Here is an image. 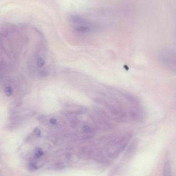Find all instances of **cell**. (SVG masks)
I'll return each mask as SVG.
<instances>
[{
    "instance_id": "obj_8",
    "label": "cell",
    "mask_w": 176,
    "mask_h": 176,
    "mask_svg": "<svg viewBox=\"0 0 176 176\" xmlns=\"http://www.w3.org/2000/svg\"><path fill=\"white\" fill-rule=\"evenodd\" d=\"M39 75L41 77H45L48 75V71L46 70H42L40 72Z\"/></svg>"
},
{
    "instance_id": "obj_10",
    "label": "cell",
    "mask_w": 176,
    "mask_h": 176,
    "mask_svg": "<svg viewBox=\"0 0 176 176\" xmlns=\"http://www.w3.org/2000/svg\"><path fill=\"white\" fill-rule=\"evenodd\" d=\"M34 134H35V136H36L37 137L40 136L41 131L38 128H36L34 129Z\"/></svg>"
},
{
    "instance_id": "obj_6",
    "label": "cell",
    "mask_w": 176,
    "mask_h": 176,
    "mask_svg": "<svg viewBox=\"0 0 176 176\" xmlns=\"http://www.w3.org/2000/svg\"><path fill=\"white\" fill-rule=\"evenodd\" d=\"M82 130L83 132L85 133H91L92 132V129L91 127L88 125H84L82 126Z\"/></svg>"
},
{
    "instance_id": "obj_3",
    "label": "cell",
    "mask_w": 176,
    "mask_h": 176,
    "mask_svg": "<svg viewBox=\"0 0 176 176\" xmlns=\"http://www.w3.org/2000/svg\"><path fill=\"white\" fill-rule=\"evenodd\" d=\"M37 65L38 67H42L45 65V61L43 58L41 57H39L38 58L37 60Z\"/></svg>"
},
{
    "instance_id": "obj_4",
    "label": "cell",
    "mask_w": 176,
    "mask_h": 176,
    "mask_svg": "<svg viewBox=\"0 0 176 176\" xmlns=\"http://www.w3.org/2000/svg\"><path fill=\"white\" fill-rule=\"evenodd\" d=\"M4 92L7 96L10 97L12 96L13 91L12 88L10 87H6L4 89Z\"/></svg>"
},
{
    "instance_id": "obj_7",
    "label": "cell",
    "mask_w": 176,
    "mask_h": 176,
    "mask_svg": "<svg viewBox=\"0 0 176 176\" xmlns=\"http://www.w3.org/2000/svg\"><path fill=\"white\" fill-rule=\"evenodd\" d=\"M28 169L30 171H32V172H34V171H35V170H37L38 169L37 166L34 164V163H30L29 165H28Z\"/></svg>"
},
{
    "instance_id": "obj_9",
    "label": "cell",
    "mask_w": 176,
    "mask_h": 176,
    "mask_svg": "<svg viewBox=\"0 0 176 176\" xmlns=\"http://www.w3.org/2000/svg\"><path fill=\"white\" fill-rule=\"evenodd\" d=\"M49 122L53 126H56L57 124V120L55 118H51L49 120Z\"/></svg>"
},
{
    "instance_id": "obj_2",
    "label": "cell",
    "mask_w": 176,
    "mask_h": 176,
    "mask_svg": "<svg viewBox=\"0 0 176 176\" xmlns=\"http://www.w3.org/2000/svg\"><path fill=\"white\" fill-rule=\"evenodd\" d=\"M163 176H172V165L168 154L165 159L163 166Z\"/></svg>"
},
{
    "instance_id": "obj_5",
    "label": "cell",
    "mask_w": 176,
    "mask_h": 176,
    "mask_svg": "<svg viewBox=\"0 0 176 176\" xmlns=\"http://www.w3.org/2000/svg\"><path fill=\"white\" fill-rule=\"evenodd\" d=\"M44 154V152L40 148H37L35 150V156L37 158H40Z\"/></svg>"
},
{
    "instance_id": "obj_1",
    "label": "cell",
    "mask_w": 176,
    "mask_h": 176,
    "mask_svg": "<svg viewBox=\"0 0 176 176\" xmlns=\"http://www.w3.org/2000/svg\"><path fill=\"white\" fill-rule=\"evenodd\" d=\"M71 28L77 33L87 34L95 32L98 28V24L88 18L80 15H73L69 18Z\"/></svg>"
}]
</instances>
